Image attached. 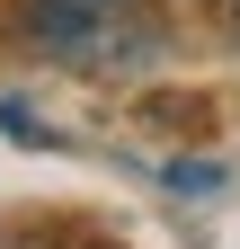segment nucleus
I'll list each match as a JSON object with an SVG mask.
<instances>
[{
	"instance_id": "1",
	"label": "nucleus",
	"mask_w": 240,
	"mask_h": 249,
	"mask_svg": "<svg viewBox=\"0 0 240 249\" xmlns=\"http://www.w3.org/2000/svg\"><path fill=\"white\" fill-rule=\"evenodd\" d=\"M36 9H53V18H125L134 0H36Z\"/></svg>"
},
{
	"instance_id": "2",
	"label": "nucleus",
	"mask_w": 240,
	"mask_h": 249,
	"mask_svg": "<svg viewBox=\"0 0 240 249\" xmlns=\"http://www.w3.org/2000/svg\"><path fill=\"white\" fill-rule=\"evenodd\" d=\"M231 27H240V0H231Z\"/></svg>"
}]
</instances>
